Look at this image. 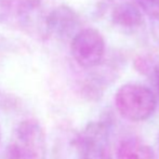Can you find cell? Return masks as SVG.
Segmentation results:
<instances>
[{"label":"cell","instance_id":"6da1fadb","mask_svg":"<svg viewBox=\"0 0 159 159\" xmlns=\"http://www.w3.org/2000/svg\"><path fill=\"white\" fill-rule=\"evenodd\" d=\"M117 113L131 122L149 119L157 108V96L149 87L138 82H128L118 88L114 98Z\"/></svg>","mask_w":159,"mask_h":159},{"label":"cell","instance_id":"7a4b0ae2","mask_svg":"<svg viewBox=\"0 0 159 159\" xmlns=\"http://www.w3.org/2000/svg\"><path fill=\"white\" fill-rule=\"evenodd\" d=\"M8 159H47V140L41 125L25 119L16 126L8 147Z\"/></svg>","mask_w":159,"mask_h":159},{"label":"cell","instance_id":"3957f363","mask_svg":"<svg viewBox=\"0 0 159 159\" xmlns=\"http://www.w3.org/2000/svg\"><path fill=\"white\" fill-rule=\"evenodd\" d=\"M70 53L74 61L80 67L95 68L102 64L106 53L104 37L95 28H82L71 39Z\"/></svg>","mask_w":159,"mask_h":159},{"label":"cell","instance_id":"277c9868","mask_svg":"<svg viewBox=\"0 0 159 159\" xmlns=\"http://www.w3.org/2000/svg\"><path fill=\"white\" fill-rule=\"evenodd\" d=\"M46 28L51 35L61 40H70L81 28L78 13L66 4L54 8L46 19Z\"/></svg>","mask_w":159,"mask_h":159},{"label":"cell","instance_id":"5b68a950","mask_svg":"<svg viewBox=\"0 0 159 159\" xmlns=\"http://www.w3.org/2000/svg\"><path fill=\"white\" fill-rule=\"evenodd\" d=\"M92 159L111 157V128L105 120L91 121L80 132Z\"/></svg>","mask_w":159,"mask_h":159},{"label":"cell","instance_id":"8992f818","mask_svg":"<svg viewBox=\"0 0 159 159\" xmlns=\"http://www.w3.org/2000/svg\"><path fill=\"white\" fill-rule=\"evenodd\" d=\"M52 159H92L80 132L64 130L57 136Z\"/></svg>","mask_w":159,"mask_h":159},{"label":"cell","instance_id":"52a82bcc","mask_svg":"<svg viewBox=\"0 0 159 159\" xmlns=\"http://www.w3.org/2000/svg\"><path fill=\"white\" fill-rule=\"evenodd\" d=\"M144 13L136 3L122 1L111 9V24L125 34H134L144 26Z\"/></svg>","mask_w":159,"mask_h":159},{"label":"cell","instance_id":"ba28073f","mask_svg":"<svg viewBox=\"0 0 159 159\" xmlns=\"http://www.w3.org/2000/svg\"><path fill=\"white\" fill-rule=\"evenodd\" d=\"M116 159H158V156L146 142L136 136H129L118 143Z\"/></svg>","mask_w":159,"mask_h":159},{"label":"cell","instance_id":"9c48e42d","mask_svg":"<svg viewBox=\"0 0 159 159\" xmlns=\"http://www.w3.org/2000/svg\"><path fill=\"white\" fill-rule=\"evenodd\" d=\"M15 0H0V20H6L13 13Z\"/></svg>","mask_w":159,"mask_h":159},{"label":"cell","instance_id":"30bf717a","mask_svg":"<svg viewBox=\"0 0 159 159\" xmlns=\"http://www.w3.org/2000/svg\"><path fill=\"white\" fill-rule=\"evenodd\" d=\"M153 76H154V80H155L156 88L159 91V60L153 66Z\"/></svg>","mask_w":159,"mask_h":159},{"label":"cell","instance_id":"8fae6325","mask_svg":"<svg viewBox=\"0 0 159 159\" xmlns=\"http://www.w3.org/2000/svg\"><path fill=\"white\" fill-rule=\"evenodd\" d=\"M0 141H1V129H0Z\"/></svg>","mask_w":159,"mask_h":159},{"label":"cell","instance_id":"7c38bea8","mask_svg":"<svg viewBox=\"0 0 159 159\" xmlns=\"http://www.w3.org/2000/svg\"><path fill=\"white\" fill-rule=\"evenodd\" d=\"M106 159H113V158H111V157H107Z\"/></svg>","mask_w":159,"mask_h":159}]
</instances>
